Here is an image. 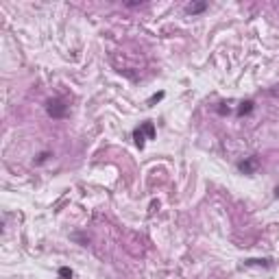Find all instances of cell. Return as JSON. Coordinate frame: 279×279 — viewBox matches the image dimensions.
Segmentation results:
<instances>
[{
	"label": "cell",
	"instance_id": "1",
	"mask_svg": "<svg viewBox=\"0 0 279 279\" xmlns=\"http://www.w3.org/2000/svg\"><path fill=\"white\" fill-rule=\"evenodd\" d=\"M133 140H136L138 148H144V144H146V140H155V124L151 122V120H146V122H142L140 127L133 131Z\"/></svg>",
	"mask_w": 279,
	"mask_h": 279
},
{
	"label": "cell",
	"instance_id": "2",
	"mask_svg": "<svg viewBox=\"0 0 279 279\" xmlns=\"http://www.w3.org/2000/svg\"><path fill=\"white\" fill-rule=\"evenodd\" d=\"M46 114L57 120L66 118L68 116V105H66L64 98H51V101H46Z\"/></svg>",
	"mask_w": 279,
	"mask_h": 279
},
{
	"label": "cell",
	"instance_id": "3",
	"mask_svg": "<svg viewBox=\"0 0 279 279\" xmlns=\"http://www.w3.org/2000/svg\"><path fill=\"white\" fill-rule=\"evenodd\" d=\"M258 168H260V159H258V157H246V159L238 161V170L244 173V174H253Z\"/></svg>",
	"mask_w": 279,
	"mask_h": 279
},
{
	"label": "cell",
	"instance_id": "4",
	"mask_svg": "<svg viewBox=\"0 0 279 279\" xmlns=\"http://www.w3.org/2000/svg\"><path fill=\"white\" fill-rule=\"evenodd\" d=\"M205 9H208V2H192V4H188L186 11L192 13V16H196V13H203Z\"/></svg>",
	"mask_w": 279,
	"mask_h": 279
},
{
	"label": "cell",
	"instance_id": "5",
	"mask_svg": "<svg viewBox=\"0 0 279 279\" xmlns=\"http://www.w3.org/2000/svg\"><path fill=\"white\" fill-rule=\"evenodd\" d=\"M251 111H253V101H244L240 105V109H238V116H246V114H251Z\"/></svg>",
	"mask_w": 279,
	"mask_h": 279
},
{
	"label": "cell",
	"instance_id": "6",
	"mask_svg": "<svg viewBox=\"0 0 279 279\" xmlns=\"http://www.w3.org/2000/svg\"><path fill=\"white\" fill-rule=\"evenodd\" d=\"M246 266H253V264H258V266H271V260H246Z\"/></svg>",
	"mask_w": 279,
	"mask_h": 279
},
{
	"label": "cell",
	"instance_id": "7",
	"mask_svg": "<svg viewBox=\"0 0 279 279\" xmlns=\"http://www.w3.org/2000/svg\"><path fill=\"white\" fill-rule=\"evenodd\" d=\"M59 277H61V279H70V277H72V271H70V268H66V266L59 268Z\"/></svg>",
	"mask_w": 279,
	"mask_h": 279
},
{
	"label": "cell",
	"instance_id": "8",
	"mask_svg": "<svg viewBox=\"0 0 279 279\" xmlns=\"http://www.w3.org/2000/svg\"><path fill=\"white\" fill-rule=\"evenodd\" d=\"M164 98V92H157V94H153L151 98H148V105H153V103H157V101H161Z\"/></svg>",
	"mask_w": 279,
	"mask_h": 279
},
{
	"label": "cell",
	"instance_id": "9",
	"mask_svg": "<svg viewBox=\"0 0 279 279\" xmlns=\"http://www.w3.org/2000/svg\"><path fill=\"white\" fill-rule=\"evenodd\" d=\"M48 157H51V155H48V153H42V155L37 157V161H35V164H42V161H46Z\"/></svg>",
	"mask_w": 279,
	"mask_h": 279
},
{
	"label": "cell",
	"instance_id": "10",
	"mask_svg": "<svg viewBox=\"0 0 279 279\" xmlns=\"http://www.w3.org/2000/svg\"><path fill=\"white\" fill-rule=\"evenodd\" d=\"M218 114H229V107H218Z\"/></svg>",
	"mask_w": 279,
	"mask_h": 279
},
{
	"label": "cell",
	"instance_id": "11",
	"mask_svg": "<svg viewBox=\"0 0 279 279\" xmlns=\"http://www.w3.org/2000/svg\"><path fill=\"white\" fill-rule=\"evenodd\" d=\"M275 194H277V196H279V188H277V190H275Z\"/></svg>",
	"mask_w": 279,
	"mask_h": 279
}]
</instances>
